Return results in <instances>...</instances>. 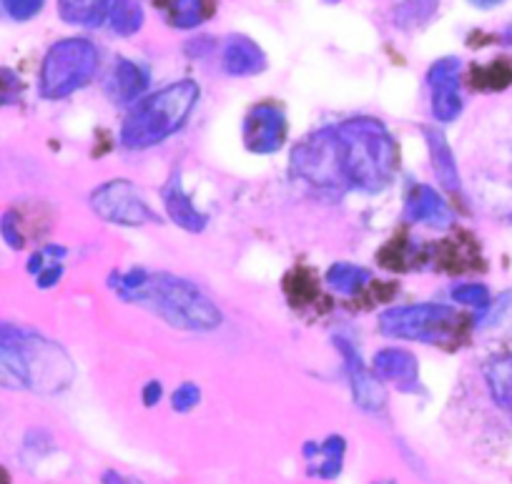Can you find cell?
<instances>
[{"label": "cell", "instance_id": "1", "mask_svg": "<svg viewBox=\"0 0 512 484\" xmlns=\"http://www.w3.org/2000/svg\"><path fill=\"white\" fill-rule=\"evenodd\" d=\"M342 148L347 184L362 194H379L400 171V143L374 116H352L334 126Z\"/></svg>", "mask_w": 512, "mask_h": 484}, {"label": "cell", "instance_id": "2", "mask_svg": "<svg viewBox=\"0 0 512 484\" xmlns=\"http://www.w3.org/2000/svg\"><path fill=\"white\" fill-rule=\"evenodd\" d=\"M201 98L199 83L184 78L164 86L161 91L144 96L128 108L121 123V143L131 151H146L169 141L186 126L191 111Z\"/></svg>", "mask_w": 512, "mask_h": 484}, {"label": "cell", "instance_id": "3", "mask_svg": "<svg viewBox=\"0 0 512 484\" xmlns=\"http://www.w3.org/2000/svg\"><path fill=\"white\" fill-rule=\"evenodd\" d=\"M134 301L149 306L169 327L184 332H214L224 321L219 306L184 276L149 274Z\"/></svg>", "mask_w": 512, "mask_h": 484}, {"label": "cell", "instance_id": "4", "mask_svg": "<svg viewBox=\"0 0 512 484\" xmlns=\"http://www.w3.org/2000/svg\"><path fill=\"white\" fill-rule=\"evenodd\" d=\"M101 53L88 38H61L46 51L38 73V93L46 101H63L96 78Z\"/></svg>", "mask_w": 512, "mask_h": 484}, {"label": "cell", "instance_id": "5", "mask_svg": "<svg viewBox=\"0 0 512 484\" xmlns=\"http://www.w3.org/2000/svg\"><path fill=\"white\" fill-rule=\"evenodd\" d=\"M462 327V314L447 304H407L382 311L377 329L382 337L402 339V342L442 344L457 337Z\"/></svg>", "mask_w": 512, "mask_h": 484}, {"label": "cell", "instance_id": "6", "mask_svg": "<svg viewBox=\"0 0 512 484\" xmlns=\"http://www.w3.org/2000/svg\"><path fill=\"white\" fill-rule=\"evenodd\" d=\"M292 174L317 189H347V176L342 166V148L337 131L319 128L312 136L302 138L292 151Z\"/></svg>", "mask_w": 512, "mask_h": 484}, {"label": "cell", "instance_id": "7", "mask_svg": "<svg viewBox=\"0 0 512 484\" xmlns=\"http://www.w3.org/2000/svg\"><path fill=\"white\" fill-rule=\"evenodd\" d=\"M91 209L98 219L116 226H146L156 224L159 216L146 204L144 194L128 179H111L91 191Z\"/></svg>", "mask_w": 512, "mask_h": 484}, {"label": "cell", "instance_id": "8", "mask_svg": "<svg viewBox=\"0 0 512 484\" xmlns=\"http://www.w3.org/2000/svg\"><path fill=\"white\" fill-rule=\"evenodd\" d=\"M289 136L287 113L279 103L262 101L249 108L241 123V138L246 151L254 156H274L284 148Z\"/></svg>", "mask_w": 512, "mask_h": 484}, {"label": "cell", "instance_id": "9", "mask_svg": "<svg viewBox=\"0 0 512 484\" xmlns=\"http://www.w3.org/2000/svg\"><path fill=\"white\" fill-rule=\"evenodd\" d=\"M460 73L462 61L455 56H445L435 61L427 71V86H430V111L437 123H452L462 116L460 93Z\"/></svg>", "mask_w": 512, "mask_h": 484}, {"label": "cell", "instance_id": "10", "mask_svg": "<svg viewBox=\"0 0 512 484\" xmlns=\"http://www.w3.org/2000/svg\"><path fill=\"white\" fill-rule=\"evenodd\" d=\"M334 347L339 349V354L344 357V367H347L349 387H352L354 404L364 412H382L384 404H387V392H384V384L374 377L372 369H367V364L362 362L357 349L352 347L344 339H334Z\"/></svg>", "mask_w": 512, "mask_h": 484}, {"label": "cell", "instance_id": "11", "mask_svg": "<svg viewBox=\"0 0 512 484\" xmlns=\"http://www.w3.org/2000/svg\"><path fill=\"white\" fill-rule=\"evenodd\" d=\"M372 372L379 382H392L405 394H417V389H420V362L410 349H377L372 357Z\"/></svg>", "mask_w": 512, "mask_h": 484}, {"label": "cell", "instance_id": "12", "mask_svg": "<svg viewBox=\"0 0 512 484\" xmlns=\"http://www.w3.org/2000/svg\"><path fill=\"white\" fill-rule=\"evenodd\" d=\"M149 71L131 58H116L106 78V96L116 106H134L149 91Z\"/></svg>", "mask_w": 512, "mask_h": 484}, {"label": "cell", "instance_id": "13", "mask_svg": "<svg viewBox=\"0 0 512 484\" xmlns=\"http://www.w3.org/2000/svg\"><path fill=\"white\" fill-rule=\"evenodd\" d=\"M269 58L262 51V46L254 38L244 36V33H234L226 38L224 51H221V68L226 76L231 78H249L259 76L267 71Z\"/></svg>", "mask_w": 512, "mask_h": 484}, {"label": "cell", "instance_id": "14", "mask_svg": "<svg viewBox=\"0 0 512 484\" xmlns=\"http://www.w3.org/2000/svg\"><path fill=\"white\" fill-rule=\"evenodd\" d=\"M402 219L410 221V224L430 226V229H447L455 216H452V209L447 206V201L432 186L417 184L407 194Z\"/></svg>", "mask_w": 512, "mask_h": 484}, {"label": "cell", "instance_id": "15", "mask_svg": "<svg viewBox=\"0 0 512 484\" xmlns=\"http://www.w3.org/2000/svg\"><path fill=\"white\" fill-rule=\"evenodd\" d=\"M161 201H164L166 216H169L179 229L189 231V234H201V231L206 229V224H209V216H206L204 211H199L194 199L186 194L179 174H174L166 181V186L161 189Z\"/></svg>", "mask_w": 512, "mask_h": 484}, {"label": "cell", "instance_id": "16", "mask_svg": "<svg viewBox=\"0 0 512 484\" xmlns=\"http://www.w3.org/2000/svg\"><path fill=\"white\" fill-rule=\"evenodd\" d=\"M422 136H425L427 151H430L432 171H435L440 186L447 191V194H460L462 191L460 169H457L455 153H452V146L447 143L445 133H442L437 126H422Z\"/></svg>", "mask_w": 512, "mask_h": 484}, {"label": "cell", "instance_id": "17", "mask_svg": "<svg viewBox=\"0 0 512 484\" xmlns=\"http://www.w3.org/2000/svg\"><path fill=\"white\" fill-rule=\"evenodd\" d=\"M164 21L176 31H194L214 16L216 6L211 0H154Z\"/></svg>", "mask_w": 512, "mask_h": 484}, {"label": "cell", "instance_id": "18", "mask_svg": "<svg viewBox=\"0 0 512 484\" xmlns=\"http://www.w3.org/2000/svg\"><path fill=\"white\" fill-rule=\"evenodd\" d=\"M111 0H58V16L63 23L78 28H98L106 23Z\"/></svg>", "mask_w": 512, "mask_h": 484}, {"label": "cell", "instance_id": "19", "mask_svg": "<svg viewBox=\"0 0 512 484\" xmlns=\"http://www.w3.org/2000/svg\"><path fill=\"white\" fill-rule=\"evenodd\" d=\"M31 387V364L23 347L0 344V389H28Z\"/></svg>", "mask_w": 512, "mask_h": 484}, {"label": "cell", "instance_id": "20", "mask_svg": "<svg viewBox=\"0 0 512 484\" xmlns=\"http://www.w3.org/2000/svg\"><path fill=\"white\" fill-rule=\"evenodd\" d=\"M106 21L116 36L131 38L144 28V6H141V0H111Z\"/></svg>", "mask_w": 512, "mask_h": 484}, {"label": "cell", "instance_id": "21", "mask_svg": "<svg viewBox=\"0 0 512 484\" xmlns=\"http://www.w3.org/2000/svg\"><path fill=\"white\" fill-rule=\"evenodd\" d=\"M487 387H490L492 402L500 409L512 412V354L497 357L487 364Z\"/></svg>", "mask_w": 512, "mask_h": 484}, {"label": "cell", "instance_id": "22", "mask_svg": "<svg viewBox=\"0 0 512 484\" xmlns=\"http://www.w3.org/2000/svg\"><path fill=\"white\" fill-rule=\"evenodd\" d=\"M369 281H372V274L364 266L349 264V261H337L327 271V284L332 286V291L342 296L359 294Z\"/></svg>", "mask_w": 512, "mask_h": 484}, {"label": "cell", "instance_id": "23", "mask_svg": "<svg viewBox=\"0 0 512 484\" xmlns=\"http://www.w3.org/2000/svg\"><path fill=\"white\" fill-rule=\"evenodd\" d=\"M437 8H440V0H402V3H397L392 18H395V26L402 28V31H415V28L432 21Z\"/></svg>", "mask_w": 512, "mask_h": 484}, {"label": "cell", "instance_id": "24", "mask_svg": "<svg viewBox=\"0 0 512 484\" xmlns=\"http://www.w3.org/2000/svg\"><path fill=\"white\" fill-rule=\"evenodd\" d=\"M344 454H347V442H344V437H339V434L327 437L319 444V464L312 469V474H317L319 479H337L344 467Z\"/></svg>", "mask_w": 512, "mask_h": 484}, {"label": "cell", "instance_id": "25", "mask_svg": "<svg viewBox=\"0 0 512 484\" xmlns=\"http://www.w3.org/2000/svg\"><path fill=\"white\" fill-rule=\"evenodd\" d=\"M512 83V66L505 61H495L490 66H480L472 71V86L480 91H502Z\"/></svg>", "mask_w": 512, "mask_h": 484}, {"label": "cell", "instance_id": "26", "mask_svg": "<svg viewBox=\"0 0 512 484\" xmlns=\"http://www.w3.org/2000/svg\"><path fill=\"white\" fill-rule=\"evenodd\" d=\"M452 299L457 301V304H465V306H472V309L482 311L490 306V291H487L485 284H477V281H467V284H457L455 289H452Z\"/></svg>", "mask_w": 512, "mask_h": 484}, {"label": "cell", "instance_id": "27", "mask_svg": "<svg viewBox=\"0 0 512 484\" xmlns=\"http://www.w3.org/2000/svg\"><path fill=\"white\" fill-rule=\"evenodd\" d=\"M48 0H0V8L6 13V18L16 23H28L38 18L46 8Z\"/></svg>", "mask_w": 512, "mask_h": 484}, {"label": "cell", "instance_id": "28", "mask_svg": "<svg viewBox=\"0 0 512 484\" xmlns=\"http://www.w3.org/2000/svg\"><path fill=\"white\" fill-rule=\"evenodd\" d=\"M0 236L13 251H21L26 246V234H23L21 219H18L16 211H6L0 216Z\"/></svg>", "mask_w": 512, "mask_h": 484}, {"label": "cell", "instance_id": "29", "mask_svg": "<svg viewBox=\"0 0 512 484\" xmlns=\"http://www.w3.org/2000/svg\"><path fill=\"white\" fill-rule=\"evenodd\" d=\"M201 402V389L194 382H184L174 389L171 394V409L179 414H189L191 409L199 407Z\"/></svg>", "mask_w": 512, "mask_h": 484}, {"label": "cell", "instance_id": "30", "mask_svg": "<svg viewBox=\"0 0 512 484\" xmlns=\"http://www.w3.org/2000/svg\"><path fill=\"white\" fill-rule=\"evenodd\" d=\"M23 83L11 68H0V108L13 106L21 98Z\"/></svg>", "mask_w": 512, "mask_h": 484}, {"label": "cell", "instance_id": "31", "mask_svg": "<svg viewBox=\"0 0 512 484\" xmlns=\"http://www.w3.org/2000/svg\"><path fill=\"white\" fill-rule=\"evenodd\" d=\"M61 276H63V264H58V261L56 264H48L41 274H36V286L38 289H53V286L61 281Z\"/></svg>", "mask_w": 512, "mask_h": 484}, {"label": "cell", "instance_id": "32", "mask_svg": "<svg viewBox=\"0 0 512 484\" xmlns=\"http://www.w3.org/2000/svg\"><path fill=\"white\" fill-rule=\"evenodd\" d=\"M28 342V334L21 332L18 327L8 324V321H0V344H13V347H23Z\"/></svg>", "mask_w": 512, "mask_h": 484}, {"label": "cell", "instance_id": "33", "mask_svg": "<svg viewBox=\"0 0 512 484\" xmlns=\"http://www.w3.org/2000/svg\"><path fill=\"white\" fill-rule=\"evenodd\" d=\"M161 397H164V387H161V382H156V379L146 382L144 392H141V399H144V407H156V404L161 402Z\"/></svg>", "mask_w": 512, "mask_h": 484}, {"label": "cell", "instance_id": "34", "mask_svg": "<svg viewBox=\"0 0 512 484\" xmlns=\"http://www.w3.org/2000/svg\"><path fill=\"white\" fill-rule=\"evenodd\" d=\"M101 484H146L139 477H128V474L116 472V469H106L101 477Z\"/></svg>", "mask_w": 512, "mask_h": 484}, {"label": "cell", "instance_id": "35", "mask_svg": "<svg viewBox=\"0 0 512 484\" xmlns=\"http://www.w3.org/2000/svg\"><path fill=\"white\" fill-rule=\"evenodd\" d=\"M467 3H470V6H475V8H480V11H490V8L502 6L505 0H467Z\"/></svg>", "mask_w": 512, "mask_h": 484}, {"label": "cell", "instance_id": "36", "mask_svg": "<svg viewBox=\"0 0 512 484\" xmlns=\"http://www.w3.org/2000/svg\"><path fill=\"white\" fill-rule=\"evenodd\" d=\"M324 3H339V0H324Z\"/></svg>", "mask_w": 512, "mask_h": 484}, {"label": "cell", "instance_id": "37", "mask_svg": "<svg viewBox=\"0 0 512 484\" xmlns=\"http://www.w3.org/2000/svg\"><path fill=\"white\" fill-rule=\"evenodd\" d=\"M387 484H395V482H387Z\"/></svg>", "mask_w": 512, "mask_h": 484}]
</instances>
